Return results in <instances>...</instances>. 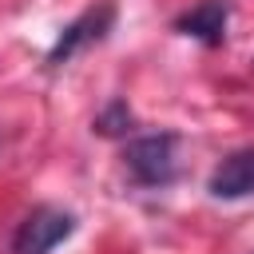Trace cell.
Returning a JSON list of instances; mask_svg holds the SVG:
<instances>
[{"mask_svg": "<svg viewBox=\"0 0 254 254\" xmlns=\"http://www.w3.org/2000/svg\"><path fill=\"white\" fill-rule=\"evenodd\" d=\"M123 167L139 187H171L179 179V135L151 131L123 147Z\"/></svg>", "mask_w": 254, "mask_h": 254, "instance_id": "obj_1", "label": "cell"}, {"mask_svg": "<svg viewBox=\"0 0 254 254\" xmlns=\"http://www.w3.org/2000/svg\"><path fill=\"white\" fill-rule=\"evenodd\" d=\"M75 234V214L64 206H36L12 234V254H52Z\"/></svg>", "mask_w": 254, "mask_h": 254, "instance_id": "obj_2", "label": "cell"}, {"mask_svg": "<svg viewBox=\"0 0 254 254\" xmlns=\"http://www.w3.org/2000/svg\"><path fill=\"white\" fill-rule=\"evenodd\" d=\"M115 28V4L111 0H99L95 8H87V12H79L71 24H64L60 28V36H56V44L48 48V67H64L71 56H79L83 48H91V44H99V40H107V32Z\"/></svg>", "mask_w": 254, "mask_h": 254, "instance_id": "obj_3", "label": "cell"}, {"mask_svg": "<svg viewBox=\"0 0 254 254\" xmlns=\"http://www.w3.org/2000/svg\"><path fill=\"white\" fill-rule=\"evenodd\" d=\"M226 24H230V0H202L183 16H175V32L198 40L202 48L226 44Z\"/></svg>", "mask_w": 254, "mask_h": 254, "instance_id": "obj_4", "label": "cell"}, {"mask_svg": "<svg viewBox=\"0 0 254 254\" xmlns=\"http://www.w3.org/2000/svg\"><path fill=\"white\" fill-rule=\"evenodd\" d=\"M206 190L210 198H222V202H238V198H250L254 194V151H230L206 179Z\"/></svg>", "mask_w": 254, "mask_h": 254, "instance_id": "obj_5", "label": "cell"}, {"mask_svg": "<svg viewBox=\"0 0 254 254\" xmlns=\"http://www.w3.org/2000/svg\"><path fill=\"white\" fill-rule=\"evenodd\" d=\"M131 127H135V111L127 107V99H111V103L95 115V123H91V131L103 135V139H127Z\"/></svg>", "mask_w": 254, "mask_h": 254, "instance_id": "obj_6", "label": "cell"}]
</instances>
